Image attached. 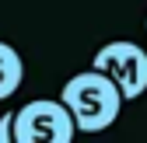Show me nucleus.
I'll use <instances>...</instances> for the list:
<instances>
[{
    "label": "nucleus",
    "mask_w": 147,
    "mask_h": 143,
    "mask_svg": "<svg viewBox=\"0 0 147 143\" xmlns=\"http://www.w3.org/2000/svg\"><path fill=\"white\" fill-rule=\"evenodd\" d=\"M60 101L70 108L77 133H102L123 112V91L116 87V80L109 74H102L95 66L70 77L60 91Z\"/></svg>",
    "instance_id": "f257e3e1"
},
{
    "label": "nucleus",
    "mask_w": 147,
    "mask_h": 143,
    "mask_svg": "<svg viewBox=\"0 0 147 143\" xmlns=\"http://www.w3.org/2000/svg\"><path fill=\"white\" fill-rule=\"evenodd\" d=\"M77 126L63 101L35 98L14 112V133L11 143H70Z\"/></svg>",
    "instance_id": "f03ea898"
},
{
    "label": "nucleus",
    "mask_w": 147,
    "mask_h": 143,
    "mask_svg": "<svg viewBox=\"0 0 147 143\" xmlns=\"http://www.w3.org/2000/svg\"><path fill=\"white\" fill-rule=\"evenodd\" d=\"M91 66L116 80V87L123 91V101H137L147 91V49H140L137 42H126V39L105 42L95 52Z\"/></svg>",
    "instance_id": "7ed1b4c3"
},
{
    "label": "nucleus",
    "mask_w": 147,
    "mask_h": 143,
    "mask_svg": "<svg viewBox=\"0 0 147 143\" xmlns=\"http://www.w3.org/2000/svg\"><path fill=\"white\" fill-rule=\"evenodd\" d=\"M21 80H25V63L18 56V49L0 42V101H7L21 87Z\"/></svg>",
    "instance_id": "20e7f679"
},
{
    "label": "nucleus",
    "mask_w": 147,
    "mask_h": 143,
    "mask_svg": "<svg viewBox=\"0 0 147 143\" xmlns=\"http://www.w3.org/2000/svg\"><path fill=\"white\" fill-rule=\"evenodd\" d=\"M11 133H14V112L0 119V143H11Z\"/></svg>",
    "instance_id": "39448f33"
},
{
    "label": "nucleus",
    "mask_w": 147,
    "mask_h": 143,
    "mask_svg": "<svg viewBox=\"0 0 147 143\" xmlns=\"http://www.w3.org/2000/svg\"><path fill=\"white\" fill-rule=\"evenodd\" d=\"M144 31H147V21H144Z\"/></svg>",
    "instance_id": "423d86ee"
}]
</instances>
